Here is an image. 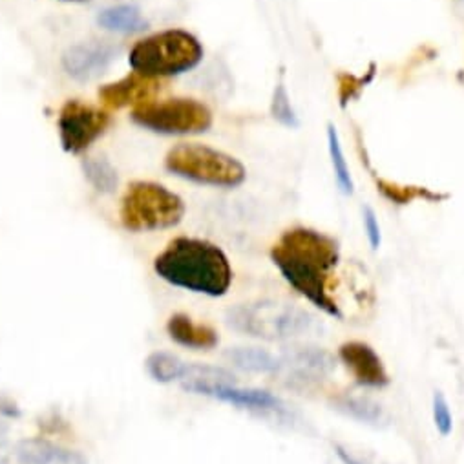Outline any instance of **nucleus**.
Instances as JSON below:
<instances>
[{"mask_svg":"<svg viewBox=\"0 0 464 464\" xmlns=\"http://www.w3.org/2000/svg\"><path fill=\"white\" fill-rule=\"evenodd\" d=\"M271 260L282 278L311 305L340 320L343 314L329 293L333 271L340 262L338 242L309 227L285 230L271 249Z\"/></svg>","mask_w":464,"mask_h":464,"instance_id":"f257e3e1","label":"nucleus"},{"mask_svg":"<svg viewBox=\"0 0 464 464\" xmlns=\"http://www.w3.org/2000/svg\"><path fill=\"white\" fill-rule=\"evenodd\" d=\"M156 275L167 284L190 293L219 298L232 284L227 255L212 242L179 237L154 260Z\"/></svg>","mask_w":464,"mask_h":464,"instance_id":"f03ea898","label":"nucleus"},{"mask_svg":"<svg viewBox=\"0 0 464 464\" xmlns=\"http://www.w3.org/2000/svg\"><path fill=\"white\" fill-rule=\"evenodd\" d=\"M227 324L242 334L267 340L284 342L309 334H316L322 324L309 311L275 300H258L240 304L227 311Z\"/></svg>","mask_w":464,"mask_h":464,"instance_id":"7ed1b4c3","label":"nucleus"},{"mask_svg":"<svg viewBox=\"0 0 464 464\" xmlns=\"http://www.w3.org/2000/svg\"><path fill=\"white\" fill-rule=\"evenodd\" d=\"M201 59L203 46L192 34L167 30L136 43L129 63L138 73L163 79L196 68Z\"/></svg>","mask_w":464,"mask_h":464,"instance_id":"20e7f679","label":"nucleus"},{"mask_svg":"<svg viewBox=\"0 0 464 464\" xmlns=\"http://www.w3.org/2000/svg\"><path fill=\"white\" fill-rule=\"evenodd\" d=\"M121 223L130 232L176 227L185 216L183 199L154 181H134L121 201Z\"/></svg>","mask_w":464,"mask_h":464,"instance_id":"39448f33","label":"nucleus"},{"mask_svg":"<svg viewBox=\"0 0 464 464\" xmlns=\"http://www.w3.org/2000/svg\"><path fill=\"white\" fill-rule=\"evenodd\" d=\"M165 167L183 179L221 188L240 187L247 176L238 160L198 143H181L170 149Z\"/></svg>","mask_w":464,"mask_h":464,"instance_id":"423d86ee","label":"nucleus"},{"mask_svg":"<svg viewBox=\"0 0 464 464\" xmlns=\"http://www.w3.org/2000/svg\"><path fill=\"white\" fill-rule=\"evenodd\" d=\"M132 121L147 130L167 136L201 134L212 127V111L196 99L178 97L134 108Z\"/></svg>","mask_w":464,"mask_h":464,"instance_id":"0eeeda50","label":"nucleus"},{"mask_svg":"<svg viewBox=\"0 0 464 464\" xmlns=\"http://www.w3.org/2000/svg\"><path fill=\"white\" fill-rule=\"evenodd\" d=\"M106 110L81 99H70L59 111V138L64 152L81 154L88 150L110 127Z\"/></svg>","mask_w":464,"mask_h":464,"instance_id":"6e6552de","label":"nucleus"},{"mask_svg":"<svg viewBox=\"0 0 464 464\" xmlns=\"http://www.w3.org/2000/svg\"><path fill=\"white\" fill-rule=\"evenodd\" d=\"M280 366L276 375L285 377L289 382H316L327 379L336 370V359L324 347L314 345H291L278 357Z\"/></svg>","mask_w":464,"mask_h":464,"instance_id":"1a4fd4ad","label":"nucleus"},{"mask_svg":"<svg viewBox=\"0 0 464 464\" xmlns=\"http://www.w3.org/2000/svg\"><path fill=\"white\" fill-rule=\"evenodd\" d=\"M338 361L353 377V381L368 390H382L390 384V375L381 355L368 342L350 340L338 347Z\"/></svg>","mask_w":464,"mask_h":464,"instance_id":"9d476101","label":"nucleus"},{"mask_svg":"<svg viewBox=\"0 0 464 464\" xmlns=\"http://www.w3.org/2000/svg\"><path fill=\"white\" fill-rule=\"evenodd\" d=\"M165 88V81L158 77H149L138 72L123 77L121 81L108 82L99 88V101L113 110H121L127 106H141L152 102V99L161 93Z\"/></svg>","mask_w":464,"mask_h":464,"instance_id":"9b49d317","label":"nucleus"},{"mask_svg":"<svg viewBox=\"0 0 464 464\" xmlns=\"http://www.w3.org/2000/svg\"><path fill=\"white\" fill-rule=\"evenodd\" d=\"M113 59V50L101 43H82L77 46H72L64 57L63 64L64 70L79 79V81H90L97 75H101L108 64Z\"/></svg>","mask_w":464,"mask_h":464,"instance_id":"f8f14e48","label":"nucleus"},{"mask_svg":"<svg viewBox=\"0 0 464 464\" xmlns=\"http://www.w3.org/2000/svg\"><path fill=\"white\" fill-rule=\"evenodd\" d=\"M196 395H205L232 406L256 411H276L282 410V401L266 390L256 388H240L238 384H216L201 388Z\"/></svg>","mask_w":464,"mask_h":464,"instance_id":"ddd939ff","label":"nucleus"},{"mask_svg":"<svg viewBox=\"0 0 464 464\" xmlns=\"http://www.w3.org/2000/svg\"><path fill=\"white\" fill-rule=\"evenodd\" d=\"M167 333L176 343L194 352H210L219 343V334L214 327L194 322L185 313H176L169 318Z\"/></svg>","mask_w":464,"mask_h":464,"instance_id":"4468645a","label":"nucleus"},{"mask_svg":"<svg viewBox=\"0 0 464 464\" xmlns=\"http://www.w3.org/2000/svg\"><path fill=\"white\" fill-rule=\"evenodd\" d=\"M15 455L21 464H88L81 453L44 440H23Z\"/></svg>","mask_w":464,"mask_h":464,"instance_id":"2eb2a0df","label":"nucleus"},{"mask_svg":"<svg viewBox=\"0 0 464 464\" xmlns=\"http://www.w3.org/2000/svg\"><path fill=\"white\" fill-rule=\"evenodd\" d=\"M225 359L242 372L276 375L280 361L276 355L260 350V347H230L225 352Z\"/></svg>","mask_w":464,"mask_h":464,"instance_id":"dca6fc26","label":"nucleus"},{"mask_svg":"<svg viewBox=\"0 0 464 464\" xmlns=\"http://www.w3.org/2000/svg\"><path fill=\"white\" fill-rule=\"evenodd\" d=\"M97 23L101 28L118 34H136L147 28V21L134 6H115L99 14Z\"/></svg>","mask_w":464,"mask_h":464,"instance_id":"f3484780","label":"nucleus"},{"mask_svg":"<svg viewBox=\"0 0 464 464\" xmlns=\"http://www.w3.org/2000/svg\"><path fill=\"white\" fill-rule=\"evenodd\" d=\"M334 410L355 420L373 424V426H379L381 422L386 420V413L382 406L368 397H350V395L340 397L334 401Z\"/></svg>","mask_w":464,"mask_h":464,"instance_id":"a211bd4d","label":"nucleus"},{"mask_svg":"<svg viewBox=\"0 0 464 464\" xmlns=\"http://www.w3.org/2000/svg\"><path fill=\"white\" fill-rule=\"evenodd\" d=\"M147 370L156 382L170 384L174 381H183L188 372V364L172 353L158 352L147 359Z\"/></svg>","mask_w":464,"mask_h":464,"instance_id":"6ab92c4d","label":"nucleus"},{"mask_svg":"<svg viewBox=\"0 0 464 464\" xmlns=\"http://www.w3.org/2000/svg\"><path fill=\"white\" fill-rule=\"evenodd\" d=\"M82 170L86 179L93 185L95 190L102 194H111L115 188H118V172L110 165L108 160L104 158H86L82 161Z\"/></svg>","mask_w":464,"mask_h":464,"instance_id":"aec40b11","label":"nucleus"},{"mask_svg":"<svg viewBox=\"0 0 464 464\" xmlns=\"http://www.w3.org/2000/svg\"><path fill=\"white\" fill-rule=\"evenodd\" d=\"M327 143H329V156H331V165L334 170V178L338 183V188L345 194V196H352L353 194V178L350 172V167H347L340 140H338V132L333 125H329L327 129Z\"/></svg>","mask_w":464,"mask_h":464,"instance_id":"412c9836","label":"nucleus"},{"mask_svg":"<svg viewBox=\"0 0 464 464\" xmlns=\"http://www.w3.org/2000/svg\"><path fill=\"white\" fill-rule=\"evenodd\" d=\"M379 190L382 192V196L386 199H390L395 205H408L415 199H439V198H446V196H439L430 192L428 188H420V187H404V185H397V183H390V181H379Z\"/></svg>","mask_w":464,"mask_h":464,"instance_id":"4be33fe9","label":"nucleus"},{"mask_svg":"<svg viewBox=\"0 0 464 464\" xmlns=\"http://www.w3.org/2000/svg\"><path fill=\"white\" fill-rule=\"evenodd\" d=\"M271 113L276 121H280L285 127H298V118L291 106L289 101V93L284 86V82H278V86L275 88V95H273V102H271Z\"/></svg>","mask_w":464,"mask_h":464,"instance_id":"5701e85b","label":"nucleus"},{"mask_svg":"<svg viewBox=\"0 0 464 464\" xmlns=\"http://www.w3.org/2000/svg\"><path fill=\"white\" fill-rule=\"evenodd\" d=\"M431 419L440 437H448L453 431V413L450 402L442 392H435L431 397Z\"/></svg>","mask_w":464,"mask_h":464,"instance_id":"b1692460","label":"nucleus"},{"mask_svg":"<svg viewBox=\"0 0 464 464\" xmlns=\"http://www.w3.org/2000/svg\"><path fill=\"white\" fill-rule=\"evenodd\" d=\"M362 219H364V230H366V237H368L372 249L379 251L382 246V230H381V223H379L375 210L372 207H364Z\"/></svg>","mask_w":464,"mask_h":464,"instance_id":"393cba45","label":"nucleus"},{"mask_svg":"<svg viewBox=\"0 0 464 464\" xmlns=\"http://www.w3.org/2000/svg\"><path fill=\"white\" fill-rule=\"evenodd\" d=\"M334 453L336 457L343 462V464H372L370 460H366L362 455H359L357 451L345 448L342 444H334Z\"/></svg>","mask_w":464,"mask_h":464,"instance_id":"a878e982","label":"nucleus"},{"mask_svg":"<svg viewBox=\"0 0 464 464\" xmlns=\"http://www.w3.org/2000/svg\"><path fill=\"white\" fill-rule=\"evenodd\" d=\"M68 3H82V0H68Z\"/></svg>","mask_w":464,"mask_h":464,"instance_id":"bb28decb","label":"nucleus"}]
</instances>
